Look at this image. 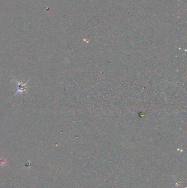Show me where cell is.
I'll list each match as a JSON object with an SVG mask.
<instances>
[{
	"label": "cell",
	"mask_w": 187,
	"mask_h": 188,
	"mask_svg": "<svg viewBox=\"0 0 187 188\" xmlns=\"http://www.w3.org/2000/svg\"><path fill=\"white\" fill-rule=\"evenodd\" d=\"M16 81L18 84V90L16 92V94L18 93H22L23 92H26V89H27L26 84L28 83V81H26L25 83L19 82L18 81Z\"/></svg>",
	"instance_id": "cell-1"
}]
</instances>
